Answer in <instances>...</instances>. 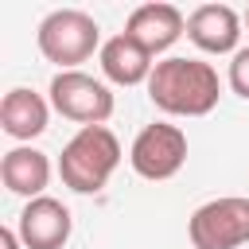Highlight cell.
<instances>
[{
	"instance_id": "obj_7",
	"label": "cell",
	"mask_w": 249,
	"mask_h": 249,
	"mask_svg": "<svg viewBox=\"0 0 249 249\" xmlns=\"http://www.w3.org/2000/svg\"><path fill=\"white\" fill-rule=\"evenodd\" d=\"M16 230H19L23 249H62L70 241L74 218H70V210L58 198L43 195V198H31L19 210V226Z\"/></svg>"
},
{
	"instance_id": "obj_4",
	"label": "cell",
	"mask_w": 249,
	"mask_h": 249,
	"mask_svg": "<svg viewBox=\"0 0 249 249\" xmlns=\"http://www.w3.org/2000/svg\"><path fill=\"white\" fill-rule=\"evenodd\" d=\"M195 249H241L249 241V198L226 195L202 202L187 222Z\"/></svg>"
},
{
	"instance_id": "obj_10",
	"label": "cell",
	"mask_w": 249,
	"mask_h": 249,
	"mask_svg": "<svg viewBox=\"0 0 249 249\" xmlns=\"http://www.w3.org/2000/svg\"><path fill=\"white\" fill-rule=\"evenodd\" d=\"M152 70H156L152 54L140 43H132L128 35H113L101 43V74L113 86H140L152 78Z\"/></svg>"
},
{
	"instance_id": "obj_6",
	"label": "cell",
	"mask_w": 249,
	"mask_h": 249,
	"mask_svg": "<svg viewBox=\"0 0 249 249\" xmlns=\"http://www.w3.org/2000/svg\"><path fill=\"white\" fill-rule=\"evenodd\" d=\"M51 105L66 117L86 124H105L113 117V93L105 82L82 74V70H58L51 78Z\"/></svg>"
},
{
	"instance_id": "obj_9",
	"label": "cell",
	"mask_w": 249,
	"mask_h": 249,
	"mask_svg": "<svg viewBox=\"0 0 249 249\" xmlns=\"http://www.w3.org/2000/svg\"><path fill=\"white\" fill-rule=\"evenodd\" d=\"M183 31H187V19L175 4H140V8H132L128 23H124V35L132 43H140L148 54L167 51Z\"/></svg>"
},
{
	"instance_id": "obj_14",
	"label": "cell",
	"mask_w": 249,
	"mask_h": 249,
	"mask_svg": "<svg viewBox=\"0 0 249 249\" xmlns=\"http://www.w3.org/2000/svg\"><path fill=\"white\" fill-rule=\"evenodd\" d=\"M23 241H19V230H12V226H4L0 230V249H19Z\"/></svg>"
},
{
	"instance_id": "obj_11",
	"label": "cell",
	"mask_w": 249,
	"mask_h": 249,
	"mask_svg": "<svg viewBox=\"0 0 249 249\" xmlns=\"http://www.w3.org/2000/svg\"><path fill=\"white\" fill-rule=\"evenodd\" d=\"M0 179H4V187L12 195H23L27 202L43 198V191L51 183V160L39 148H12L0 160Z\"/></svg>"
},
{
	"instance_id": "obj_2",
	"label": "cell",
	"mask_w": 249,
	"mask_h": 249,
	"mask_svg": "<svg viewBox=\"0 0 249 249\" xmlns=\"http://www.w3.org/2000/svg\"><path fill=\"white\" fill-rule=\"evenodd\" d=\"M117 163H121V140L113 136V128L86 124L66 140L58 156V175L74 195H97L117 171Z\"/></svg>"
},
{
	"instance_id": "obj_3",
	"label": "cell",
	"mask_w": 249,
	"mask_h": 249,
	"mask_svg": "<svg viewBox=\"0 0 249 249\" xmlns=\"http://www.w3.org/2000/svg\"><path fill=\"white\" fill-rule=\"evenodd\" d=\"M39 51L47 62L62 66V70H78V62H86L97 47H101V27L93 16L78 12V8H58L39 23Z\"/></svg>"
},
{
	"instance_id": "obj_12",
	"label": "cell",
	"mask_w": 249,
	"mask_h": 249,
	"mask_svg": "<svg viewBox=\"0 0 249 249\" xmlns=\"http://www.w3.org/2000/svg\"><path fill=\"white\" fill-rule=\"evenodd\" d=\"M47 117H51L47 101L27 86L8 89L4 101H0V124H4V132L12 140H31V136L47 132Z\"/></svg>"
},
{
	"instance_id": "obj_13",
	"label": "cell",
	"mask_w": 249,
	"mask_h": 249,
	"mask_svg": "<svg viewBox=\"0 0 249 249\" xmlns=\"http://www.w3.org/2000/svg\"><path fill=\"white\" fill-rule=\"evenodd\" d=\"M230 89L249 101V47H241L230 62Z\"/></svg>"
},
{
	"instance_id": "obj_8",
	"label": "cell",
	"mask_w": 249,
	"mask_h": 249,
	"mask_svg": "<svg viewBox=\"0 0 249 249\" xmlns=\"http://www.w3.org/2000/svg\"><path fill=\"white\" fill-rule=\"evenodd\" d=\"M187 39L206 54H237L241 16L230 4H198L187 16Z\"/></svg>"
},
{
	"instance_id": "obj_15",
	"label": "cell",
	"mask_w": 249,
	"mask_h": 249,
	"mask_svg": "<svg viewBox=\"0 0 249 249\" xmlns=\"http://www.w3.org/2000/svg\"><path fill=\"white\" fill-rule=\"evenodd\" d=\"M245 27H249V8H245Z\"/></svg>"
},
{
	"instance_id": "obj_1",
	"label": "cell",
	"mask_w": 249,
	"mask_h": 249,
	"mask_svg": "<svg viewBox=\"0 0 249 249\" xmlns=\"http://www.w3.org/2000/svg\"><path fill=\"white\" fill-rule=\"evenodd\" d=\"M218 70L202 58H163L148 78V97L171 117H206L218 105Z\"/></svg>"
},
{
	"instance_id": "obj_5",
	"label": "cell",
	"mask_w": 249,
	"mask_h": 249,
	"mask_svg": "<svg viewBox=\"0 0 249 249\" xmlns=\"http://www.w3.org/2000/svg\"><path fill=\"white\" fill-rule=\"evenodd\" d=\"M128 163L140 179H152V183L179 175V167L187 163V132L179 124H167V121L144 124L140 136L132 140Z\"/></svg>"
}]
</instances>
